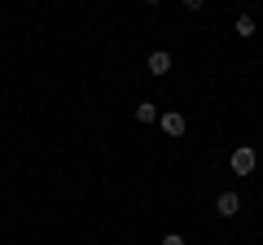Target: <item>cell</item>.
<instances>
[{"instance_id": "cell-9", "label": "cell", "mask_w": 263, "mask_h": 245, "mask_svg": "<svg viewBox=\"0 0 263 245\" xmlns=\"http://www.w3.org/2000/svg\"><path fill=\"white\" fill-rule=\"evenodd\" d=\"M145 5H162V0H145Z\"/></svg>"}, {"instance_id": "cell-8", "label": "cell", "mask_w": 263, "mask_h": 245, "mask_svg": "<svg viewBox=\"0 0 263 245\" xmlns=\"http://www.w3.org/2000/svg\"><path fill=\"white\" fill-rule=\"evenodd\" d=\"M180 5H184L189 13H202V5H206V0H180Z\"/></svg>"}, {"instance_id": "cell-3", "label": "cell", "mask_w": 263, "mask_h": 245, "mask_svg": "<svg viewBox=\"0 0 263 245\" xmlns=\"http://www.w3.org/2000/svg\"><path fill=\"white\" fill-rule=\"evenodd\" d=\"M158 127H162L167 136H184L189 118H184V114H176V110H167V114H158Z\"/></svg>"}, {"instance_id": "cell-5", "label": "cell", "mask_w": 263, "mask_h": 245, "mask_svg": "<svg viewBox=\"0 0 263 245\" xmlns=\"http://www.w3.org/2000/svg\"><path fill=\"white\" fill-rule=\"evenodd\" d=\"M136 122H158V105H154V101H141V105H136Z\"/></svg>"}, {"instance_id": "cell-6", "label": "cell", "mask_w": 263, "mask_h": 245, "mask_svg": "<svg viewBox=\"0 0 263 245\" xmlns=\"http://www.w3.org/2000/svg\"><path fill=\"white\" fill-rule=\"evenodd\" d=\"M237 35H241V39L254 35V18H250V13H241V18H237Z\"/></svg>"}, {"instance_id": "cell-4", "label": "cell", "mask_w": 263, "mask_h": 245, "mask_svg": "<svg viewBox=\"0 0 263 245\" xmlns=\"http://www.w3.org/2000/svg\"><path fill=\"white\" fill-rule=\"evenodd\" d=\"M145 66H149V75H167V70H171V53H167V48H154V53H149V62H145Z\"/></svg>"}, {"instance_id": "cell-2", "label": "cell", "mask_w": 263, "mask_h": 245, "mask_svg": "<svg viewBox=\"0 0 263 245\" xmlns=\"http://www.w3.org/2000/svg\"><path fill=\"white\" fill-rule=\"evenodd\" d=\"M215 215H219V219H237V215H241V197H237L233 189L219 193V197H215Z\"/></svg>"}, {"instance_id": "cell-7", "label": "cell", "mask_w": 263, "mask_h": 245, "mask_svg": "<svg viewBox=\"0 0 263 245\" xmlns=\"http://www.w3.org/2000/svg\"><path fill=\"white\" fill-rule=\"evenodd\" d=\"M162 245H189V241H184L180 232H167V236H162Z\"/></svg>"}, {"instance_id": "cell-1", "label": "cell", "mask_w": 263, "mask_h": 245, "mask_svg": "<svg viewBox=\"0 0 263 245\" xmlns=\"http://www.w3.org/2000/svg\"><path fill=\"white\" fill-rule=\"evenodd\" d=\"M228 167H233V175H250V171L259 167V153H254L250 145H241V149L228 153Z\"/></svg>"}]
</instances>
